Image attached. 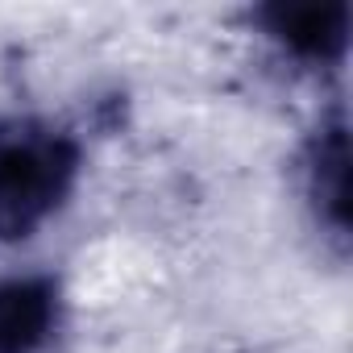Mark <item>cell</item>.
<instances>
[{
    "mask_svg": "<svg viewBox=\"0 0 353 353\" xmlns=\"http://www.w3.org/2000/svg\"><path fill=\"white\" fill-rule=\"evenodd\" d=\"M262 30L303 63H336L349 46V5L345 0H299L266 5L258 13Z\"/></svg>",
    "mask_w": 353,
    "mask_h": 353,
    "instance_id": "obj_2",
    "label": "cell"
},
{
    "mask_svg": "<svg viewBox=\"0 0 353 353\" xmlns=\"http://www.w3.org/2000/svg\"><path fill=\"white\" fill-rule=\"evenodd\" d=\"M59 287L46 274L0 279V353H42L59 328Z\"/></svg>",
    "mask_w": 353,
    "mask_h": 353,
    "instance_id": "obj_3",
    "label": "cell"
},
{
    "mask_svg": "<svg viewBox=\"0 0 353 353\" xmlns=\"http://www.w3.org/2000/svg\"><path fill=\"white\" fill-rule=\"evenodd\" d=\"M79 141L34 117L0 121V241L34 237L75 192Z\"/></svg>",
    "mask_w": 353,
    "mask_h": 353,
    "instance_id": "obj_1",
    "label": "cell"
},
{
    "mask_svg": "<svg viewBox=\"0 0 353 353\" xmlns=\"http://www.w3.org/2000/svg\"><path fill=\"white\" fill-rule=\"evenodd\" d=\"M307 196L316 204V216L332 237L345 241L349 233V129L345 112H332L320 121L312 145H307Z\"/></svg>",
    "mask_w": 353,
    "mask_h": 353,
    "instance_id": "obj_4",
    "label": "cell"
}]
</instances>
